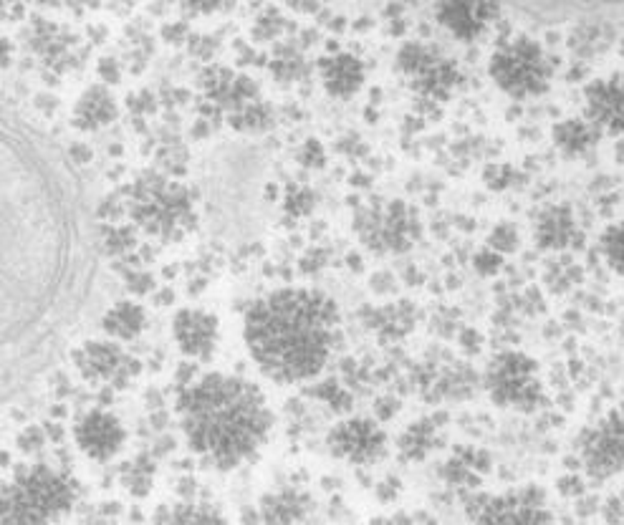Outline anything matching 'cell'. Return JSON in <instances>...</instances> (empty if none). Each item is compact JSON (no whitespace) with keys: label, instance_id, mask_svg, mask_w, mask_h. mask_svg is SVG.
<instances>
[{"label":"cell","instance_id":"cell-1","mask_svg":"<svg viewBox=\"0 0 624 525\" xmlns=\"http://www.w3.org/2000/svg\"><path fill=\"white\" fill-rule=\"evenodd\" d=\"M339 339V308L314 288H278L243 319V341L263 377L276 384L314 379Z\"/></svg>","mask_w":624,"mask_h":525},{"label":"cell","instance_id":"cell-2","mask_svg":"<svg viewBox=\"0 0 624 525\" xmlns=\"http://www.w3.org/2000/svg\"><path fill=\"white\" fill-rule=\"evenodd\" d=\"M177 414L190 450L215 470L256 457L273 427L263 389L238 374L213 372L182 387Z\"/></svg>","mask_w":624,"mask_h":525},{"label":"cell","instance_id":"cell-3","mask_svg":"<svg viewBox=\"0 0 624 525\" xmlns=\"http://www.w3.org/2000/svg\"><path fill=\"white\" fill-rule=\"evenodd\" d=\"M79 498V485L69 472L48 465L18 467L16 478L3 488L0 520L16 523H56L66 518Z\"/></svg>","mask_w":624,"mask_h":525},{"label":"cell","instance_id":"cell-4","mask_svg":"<svg viewBox=\"0 0 624 525\" xmlns=\"http://www.w3.org/2000/svg\"><path fill=\"white\" fill-rule=\"evenodd\" d=\"M124 197H127V213L150 235L167 240L180 238L195 223L192 200L185 187L175 185L157 172L139 175Z\"/></svg>","mask_w":624,"mask_h":525},{"label":"cell","instance_id":"cell-5","mask_svg":"<svg viewBox=\"0 0 624 525\" xmlns=\"http://www.w3.org/2000/svg\"><path fill=\"white\" fill-rule=\"evenodd\" d=\"M491 79L503 94L513 99H534L551 84V59L544 48L526 36L508 38L491 56Z\"/></svg>","mask_w":624,"mask_h":525},{"label":"cell","instance_id":"cell-6","mask_svg":"<svg viewBox=\"0 0 624 525\" xmlns=\"http://www.w3.org/2000/svg\"><path fill=\"white\" fill-rule=\"evenodd\" d=\"M488 397L493 404L516 412H534L544 402V384H541L539 361L523 351H501L493 356L483 374Z\"/></svg>","mask_w":624,"mask_h":525},{"label":"cell","instance_id":"cell-7","mask_svg":"<svg viewBox=\"0 0 624 525\" xmlns=\"http://www.w3.org/2000/svg\"><path fill=\"white\" fill-rule=\"evenodd\" d=\"M357 233L374 253H402L417 240L420 223L402 200H377L357 213Z\"/></svg>","mask_w":624,"mask_h":525},{"label":"cell","instance_id":"cell-8","mask_svg":"<svg viewBox=\"0 0 624 525\" xmlns=\"http://www.w3.org/2000/svg\"><path fill=\"white\" fill-rule=\"evenodd\" d=\"M579 462L594 480H612L624 472V407L609 409L576 442Z\"/></svg>","mask_w":624,"mask_h":525},{"label":"cell","instance_id":"cell-9","mask_svg":"<svg viewBox=\"0 0 624 525\" xmlns=\"http://www.w3.org/2000/svg\"><path fill=\"white\" fill-rule=\"evenodd\" d=\"M397 64L412 79L415 89L430 99H445L458 86V66L450 59L440 56L432 46L425 43H407L402 46Z\"/></svg>","mask_w":624,"mask_h":525},{"label":"cell","instance_id":"cell-10","mask_svg":"<svg viewBox=\"0 0 624 525\" xmlns=\"http://www.w3.org/2000/svg\"><path fill=\"white\" fill-rule=\"evenodd\" d=\"M468 518L480 523H546L554 515L546 510L544 490L528 485L496 498L483 495L473 500L468 503Z\"/></svg>","mask_w":624,"mask_h":525},{"label":"cell","instance_id":"cell-11","mask_svg":"<svg viewBox=\"0 0 624 525\" xmlns=\"http://www.w3.org/2000/svg\"><path fill=\"white\" fill-rule=\"evenodd\" d=\"M326 445H329L331 455L339 460L352 462L357 467H369L382 460L387 452V435L374 419L349 417L331 427L326 435Z\"/></svg>","mask_w":624,"mask_h":525},{"label":"cell","instance_id":"cell-12","mask_svg":"<svg viewBox=\"0 0 624 525\" xmlns=\"http://www.w3.org/2000/svg\"><path fill=\"white\" fill-rule=\"evenodd\" d=\"M76 369L91 384H112L114 389H127L139 374V361L122 351L114 341H86L74 354Z\"/></svg>","mask_w":624,"mask_h":525},{"label":"cell","instance_id":"cell-13","mask_svg":"<svg viewBox=\"0 0 624 525\" xmlns=\"http://www.w3.org/2000/svg\"><path fill=\"white\" fill-rule=\"evenodd\" d=\"M76 447L84 452L89 460L109 462L122 452L127 442V430L107 409H89L81 414L74 425Z\"/></svg>","mask_w":624,"mask_h":525},{"label":"cell","instance_id":"cell-14","mask_svg":"<svg viewBox=\"0 0 624 525\" xmlns=\"http://www.w3.org/2000/svg\"><path fill=\"white\" fill-rule=\"evenodd\" d=\"M220 324L215 313L203 308H182L172 319V339L187 359H210L218 349Z\"/></svg>","mask_w":624,"mask_h":525},{"label":"cell","instance_id":"cell-15","mask_svg":"<svg viewBox=\"0 0 624 525\" xmlns=\"http://www.w3.org/2000/svg\"><path fill=\"white\" fill-rule=\"evenodd\" d=\"M587 119L602 132L624 134V71L592 81L584 91Z\"/></svg>","mask_w":624,"mask_h":525},{"label":"cell","instance_id":"cell-16","mask_svg":"<svg viewBox=\"0 0 624 525\" xmlns=\"http://www.w3.org/2000/svg\"><path fill=\"white\" fill-rule=\"evenodd\" d=\"M438 21L460 41H475L498 13L496 0H438Z\"/></svg>","mask_w":624,"mask_h":525},{"label":"cell","instance_id":"cell-17","mask_svg":"<svg viewBox=\"0 0 624 525\" xmlns=\"http://www.w3.org/2000/svg\"><path fill=\"white\" fill-rule=\"evenodd\" d=\"M319 71L326 94H331L334 99H349L364 84L362 61L354 54H344V51H336V54L321 59Z\"/></svg>","mask_w":624,"mask_h":525},{"label":"cell","instance_id":"cell-18","mask_svg":"<svg viewBox=\"0 0 624 525\" xmlns=\"http://www.w3.org/2000/svg\"><path fill=\"white\" fill-rule=\"evenodd\" d=\"M579 235V228H576V218L566 205H551L546 207L544 213L539 215L534 228V238L539 243V248L544 250H559L569 248L571 243Z\"/></svg>","mask_w":624,"mask_h":525},{"label":"cell","instance_id":"cell-19","mask_svg":"<svg viewBox=\"0 0 624 525\" xmlns=\"http://www.w3.org/2000/svg\"><path fill=\"white\" fill-rule=\"evenodd\" d=\"M311 510H314L311 495L301 493L296 488L268 493L258 503L261 523H304V520H309Z\"/></svg>","mask_w":624,"mask_h":525},{"label":"cell","instance_id":"cell-20","mask_svg":"<svg viewBox=\"0 0 624 525\" xmlns=\"http://www.w3.org/2000/svg\"><path fill=\"white\" fill-rule=\"evenodd\" d=\"M117 101L107 86H89L74 107V124L84 132H99L117 119Z\"/></svg>","mask_w":624,"mask_h":525},{"label":"cell","instance_id":"cell-21","mask_svg":"<svg viewBox=\"0 0 624 525\" xmlns=\"http://www.w3.org/2000/svg\"><path fill=\"white\" fill-rule=\"evenodd\" d=\"M491 470V457L475 447H458L453 455L445 460L443 478L450 485H463V488H475L480 478Z\"/></svg>","mask_w":624,"mask_h":525},{"label":"cell","instance_id":"cell-22","mask_svg":"<svg viewBox=\"0 0 624 525\" xmlns=\"http://www.w3.org/2000/svg\"><path fill=\"white\" fill-rule=\"evenodd\" d=\"M147 329V311L134 301H117L102 316V331L114 341H134Z\"/></svg>","mask_w":624,"mask_h":525},{"label":"cell","instance_id":"cell-23","mask_svg":"<svg viewBox=\"0 0 624 525\" xmlns=\"http://www.w3.org/2000/svg\"><path fill=\"white\" fill-rule=\"evenodd\" d=\"M445 417H422L417 422H412L400 437V455L402 460L410 462H422L430 455L440 442V422Z\"/></svg>","mask_w":624,"mask_h":525},{"label":"cell","instance_id":"cell-24","mask_svg":"<svg viewBox=\"0 0 624 525\" xmlns=\"http://www.w3.org/2000/svg\"><path fill=\"white\" fill-rule=\"evenodd\" d=\"M599 132L589 119H561L554 127V144L566 154V157H582L597 144Z\"/></svg>","mask_w":624,"mask_h":525},{"label":"cell","instance_id":"cell-25","mask_svg":"<svg viewBox=\"0 0 624 525\" xmlns=\"http://www.w3.org/2000/svg\"><path fill=\"white\" fill-rule=\"evenodd\" d=\"M157 465L150 455H137L129 462H124L122 470H119V483L127 490L132 498L142 500L152 493V485H155Z\"/></svg>","mask_w":624,"mask_h":525},{"label":"cell","instance_id":"cell-26","mask_svg":"<svg viewBox=\"0 0 624 525\" xmlns=\"http://www.w3.org/2000/svg\"><path fill=\"white\" fill-rule=\"evenodd\" d=\"M412 324H415V311L407 301L395 303L392 308H382V311H374L372 326L382 341H397L402 336H407L412 331Z\"/></svg>","mask_w":624,"mask_h":525},{"label":"cell","instance_id":"cell-27","mask_svg":"<svg viewBox=\"0 0 624 525\" xmlns=\"http://www.w3.org/2000/svg\"><path fill=\"white\" fill-rule=\"evenodd\" d=\"M152 520L155 523H223V515L213 505L182 498V503L172 505V508L160 505V510H157Z\"/></svg>","mask_w":624,"mask_h":525},{"label":"cell","instance_id":"cell-28","mask_svg":"<svg viewBox=\"0 0 624 525\" xmlns=\"http://www.w3.org/2000/svg\"><path fill=\"white\" fill-rule=\"evenodd\" d=\"M230 127L238 129V132H263L266 127H271V109L258 99L248 101L243 107L233 109Z\"/></svg>","mask_w":624,"mask_h":525},{"label":"cell","instance_id":"cell-29","mask_svg":"<svg viewBox=\"0 0 624 525\" xmlns=\"http://www.w3.org/2000/svg\"><path fill=\"white\" fill-rule=\"evenodd\" d=\"M306 394H309V397H314V399H319L321 404H326V407H329L331 412H336V414L349 412V409H352V404H354L352 392H349V389L344 387L339 379H324V382H319L316 387H311Z\"/></svg>","mask_w":624,"mask_h":525},{"label":"cell","instance_id":"cell-30","mask_svg":"<svg viewBox=\"0 0 624 525\" xmlns=\"http://www.w3.org/2000/svg\"><path fill=\"white\" fill-rule=\"evenodd\" d=\"M271 71L276 79L296 81V79H301V76H306V71L309 69H306V61H304V56H301L299 48L281 46V48H276V54H273Z\"/></svg>","mask_w":624,"mask_h":525},{"label":"cell","instance_id":"cell-31","mask_svg":"<svg viewBox=\"0 0 624 525\" xmlns=\"http://www.w3.org/2000/svg\"><path fill=\"white\" fill-rule=\"evenodd\" d=\"M599 253L614 273L624 276V223L609 225L599 238Z\"/></svg>","mask_w":624,"mask_h":525},{"label":"cell","instance_id":"cell-32","mask_svg":"<svg viewBox=\"0 0 624 525\" xmlns=\"http://www.w3.org/2000/svg\"><path fill=\"white\" fill-rule=\"evenodd\" d=\"M314 200L316 197L311 190L291 185L286 190V197H283V210H286L291 218H306V215L314 210Z\"/></svg>","mask_w":624,"mask_h":525},{"label":"cell","instance_id":"cell-33","mask_svg":"<svg viewBox=\"0 0 624 525\" xmlns=\"http://www.w3.org/2000/svg\"><path fill=\"white\" fill-rule=\"evenodd\" d=\"M134 243H137L134 230L127 228V225H112V228H107V233H104V248L112 255L129 253V250L134 248Z\"/></svg>","mask_w":624,"mask_h":525},{"label":"cell","instance_id":"cell-34","mask_svg":"<svg viewBox=\"0 0 624 525\" xmlns=\"http://www.w3.org/2000/svg\"><path fill=\"white\" fill-rule=\"evenodd\" d=\"M488 248L498 250V253H513L518 248V230L511 223H498L488 235Z\"/></svg>","mask_w":624,"mask_h":525},{"label":"cell","instance_id":"cell-35","mask_svg":"<svg viewBox=\"0 0 624 525\" xmlns=\"http://www.w3.org/2000/svg\"><path fill=\"white\" fill-rule=\"evenodd\" d=\"M281 31H283V16L278 11H273V8H268V11H263L261 16H258L253 36H256L258 41H273Z\"/></svg>","mask_w":624,"mask_h":525},{"label":"cell","instance_id":"cell-36","mask_svg":"<svg viewBox=\"0 0 624 525\" xmlns=\"http://www.w3.org/2000/svg\"><path fill=\"white\" fill-rule=\"evenodd\" d=\"M46 442H48L46 427L28 425L26 430H21L16 445H18V450L23 452V455H36V452L43 450V445H46Z\"/></svg>","mask_w":624,"mask_h":525},{"label":"cell","instance_id":"cell-37","mask_svg":"<svg viewBox=\"0 0 624 525\" xmlns=\"http://www.w3.org/2000/svg\"><path fill=\"white\" fill-rule=\"evenodd\" d=\"M299 162L309 170H321L326 165V149L319 139H306L304 147L299 149Z\"/></svg>","mask_w":624,"mask_h":525},{"label":"cell","instance_id":"cell-38","mask_svg":"<svg viewBox=\"0 0 624 525\" xmlns=\"http://www.w3.org/2000/svg\"><path fill=\"white\" fill-rule=\"evenodd\" d=\"M501 263H503L501 253L493 248L480 250V253L473 258V266L480 276H496V273L501 271Z\"/></svg>","mask_w":624,"mask_h":525},{"label":"cell","instance_id":"cell-39","mask_svg":"<svg viewBox=\"0 0 624 525\" xmlns=\"http://www.w3.org/2000/svg\"><path fill=\"white\" fill-rule=\"evenodd\" d=\"M124 286H127L129 293L134 296H147V293L155 291V278L147 271H129L124 276Z\"/></svg>","mask_w":624,"mask_h":525},{"label":"cell","instance_id":"cell-40","mask_svg":"<svg viewBox=\"0 0 624 525\" xmlns=\"http://www.w3.org/2000/svg\"><path fill=\"white\" fill-rule=\"evenodd\" d=\"M400 493H402V483H400V478H395V475L384 478L382 483L377 485V498L382 500V503H395V500L400 498Z\"/></svg>","mask_w":624,"mask_h":525},{"label":"cell","instance_id":"cell-41","mask_svg":"<svg viewBox=\"0 0 624 525\" xmlns=\"http://www.w3.org/2000/svg\"><path fill=\"white\" fill-rule=\"evenodd\" d=\"M511 177H513V172L508 170L506 165H493L491 170L486 172L488 187H493V190H503V187H508Z\"/></svg>","mask_w":624,"mask_h":525},{"label":"cell","instance_id":"cell-42","mask_svg":"<svg viewBox=\"0 0 624 525\" xmlns=\"http://www.w3.org/2000/svg\"><path fill=\"white\" fill-rule=\"evenodd\" d=\"M374 412H377V417L382 419V422H387V419H392L397 412H400V399L379 397L377 404H374Z\"/></svg>","mask_w":624,"mask_h":525},{"label":"cell","instance_id":"cell-43","mask_svg":"<svg viewBox=\"0 0 624 525\" xmlns=\"http://www.w3.org/2000/svg\"><path fill=\"white\" fill-rule=\"evenodd\" d=\"M369 288H372L374 293H379V296L392 293L395 291V278H392L390 271H379V273H374L372 281H369Z\"/></svg>","mask_w":624,"mask_h":525},{"label":"cell","instance_id":"cell-44","mask_svg":"<svg viewBox=\"0 0 624 525\" xmlns=\"http://www.w3.org/2000/svg\"><path fill=\"white\" fill-rule=\"evenodd\" d=\"M235 0H190V6L195 13H218L233 6Z\"/></svg>","mask_w":624,"mask_h":525},{"label":"cell","instance_id":"cell-45","mask_svg":"<svg viewBox=\"0 0 624 525\" xmlns=\"http://www.w3.org/2000/svg\"><path fill=\"white\" fill-rule=\"evenodd\" d=\"M195 377H198V366L192 364V361H182V364L177 366L175 384L182 389V387H187V384L195 382Z\"/></svg>","mask_w":624,"mask_h":525},{"label":"cell","instance_id":"cell-46","mask_svg":"<svg viewBox=\"0 0 624 525\" xmlns=\"http://www.w3.org/2000/svg\"><path fill=\"white\" fill-rule=\"evenodd\" d=\"M324 263H326V253L324 250L314 248V250H309V253H306L304 263H301V271L316 273V271H321V268H324Z\"/></svg>","mask_w":624,"mask_h":525},{"label":"cell","instance_id":"cell-47","mask_svg":"<svg viewBox=\"0 0 624 525\" xmlns=\"http://www.w3.org/2000/svg\"><path fill=\"white\" fill-rule=\"evenodd\" d=\"M99 76H102L107 84H117L119 81V64L114 59H102L99 61Z\"/></svg>","mask_w":624,"mask_h":525},{"label":"cell","instance_id":"cell-48","mask_svg":"<svg viewBox=\"0 0 624 525\" xmlns=\"http://www.w3.org/2000/svg\"><path fill=\"white\" fill-rule=\"evenodd\" d=\"M69 160L74 162V165H89L91 162V149L86 147L84 142H76L69 147Z\"/></svg>","mask_w":624,"mask_h":525},{"label":"cell","instance_id":"cell-49","mask_svg":"<svg viewBox=\"0 0 624 525\" xmlns=\"http://www.w3.org/2000/svg\"><path fill=\"white\" fill-rule=\"evenodd\" d=\"M582 480L571 475V478H561L559 480V493L561 495H582Z\"/></svg>","mask_w":624,"mask_h":525},{"label":"cell","instance_id":"cell-50","mask_svg":"<svg viewBox=\"0 0 624 525\" xmlns=\"http://www.w3.org/2000/svg\"><path fill=\"white\" fill-rule=\"evenodd\" d=\"M283 3L299 13H314L319 8V0H283Z\"/></svg>","mask_w":624,"mask_h":525},{"label":"cell","instance_id":"cell-51","mask_svg":"<svg viewBox=\"0 0 624 525\" xmlns=\"http://www.w3.org/2000/svg\"><path fill=\"white\" fill-rule=\"evenodd\" d=\"M185 33H187V28L182 26V23H167L165 26V38L170 43H180L182 38H185Z\"/></svg>","mask_w":624,"mask_h":525},{"label":"cell","instance_id":"cell-52","mask_svg":"<svg viewBox=\"0 0 624 525\" xmlns=\"http://www.w3.org/2000/svg\"><path fill=\"white\" fill-rule=\"evenodd\" d=\"M43 427H46V435L51 442H61L64 440L66 430L59 425V422H54V419H48V422H43Z\"/></svg>","mask_w":624,"mask_h":525},{"label":"cell","instance_id":"cell-53","mask_svg":"<svg viewBox=\"0 0 624 525\" xmlns=\"http://www.w3.org/2000/svg\"><path fill=\"white\" fill-rule=\"evenodd\" d=\"M177 493H180L185 500H192L195 498V493H198V483H195L192 478H182L180 485H177Z\"/></svg>","mask_w":624,"mask_h":525},{"label":"cell","instance_id":"cell-54","mask_svg":"<svg viewBox=\"0 0 624 525\" xmlns=\"http://www.w3.org/2000/svg\"><path fill=\"white\" fill-rule=\"evenodd\" d=\"M463 349L470 351V354L480 349V336L475 334V331H465V334H463Z\"/></svg>","mask_w":624,"mask_h":525},{"label":"cell","instance_id":"cell-55","mask_svg":"<svg viewBox=\"0 0 624 525\" xmlns=\"http://www.w3.org/2000/svg\"><path fill=\"white\" fill-rule=\"evenodd\" d=\"M144 402L150 404V409H160L162 407V394L155 392V389H150V392L144 394Z\"/></svg>","mask_w":624,"mask_h":525},{"label":"cell","instance_id":"cell-56","mask_svg":"<svg viewBox=\"0 0 624 525\" xmlns=\"http://www.w3.org/2000/svg\"><path fill=\"white\" fill-rule=\"evenodd\" d=\"M155 303H157V306H170V303H175V293H172L170 288H165V291H162V293H157Z\"/></svg>","mask_w":624,"mask_h":525},{"label":"cell","instance_id":"cell-57","mask_svg":"<svg viewBox=\"0 0 624 525\" xmlns=\"http://www.w3.org/2000/svg\"><path fill=\"white\" fill-rule=\"evenodd\" d=\"M11 59H13L11 41H8V38H3V69H6V66H11Z\"/></svg>","mask_w":624,"mask_h":525},{"label":"cell","instance_id":"cell-58","mask_svg":"<svg viewBox=\"0 0 624 525\" xmlns=\"http://www.w3.org/2000/svg\"><path fill=\"white\" fill-rule=\"evenodd\" d=\"M102 513H104V518H114V515L122 513V505H119V503H107L102 508Z\"/></svg>","mask_w":624,"mask_h":525},{"label":"cell","instance_id":"cell-59","mask_svg":"<svg viewBox=\"0 0 624 525\" xmlns=\"http://www.w3.org/2000/svg\"><path fill=\"white\" fill-rule=\"evenodd\" d=\"M167 414L165 412H160V414H152V427H155V430H165V425H167Z\"/></svg>","mask_w":624,"mask_h":525},{"label":"cell","instance_id":"cell-60","mask_svg":"<svg viewBox=\"0 0 624 525\" xmlns=\"http://www.w3.org/2000/svg\"><path fill=\"white\" fill-rule=\"evenodd\" d=\"M175 450V440H172V437H165V440H160V447H157V452H160V455H165V452H172Z\"/></svg>","mask_w":624,"mask_h":525},{"label":"cell","instance_id":"cell-61","mask_svg":"<svg viewBox=\"0 0 624 525\" xmlns=\"http://www.w3.org/2000/svg\"><path fill=\"white\" fill-rule=\"evenodd\" d=\"M347 263L352 266V271H357V273L362 271V258H359V255H349Z\"/></svg>","mask_w":624,"mask_h":525},{"label":"cell","instance_id":"cell-62","mask_svg":"<svg viewBox=\"0 0 624 525\" xmlns=\"http://www.w3.org/2000/svg\"><path fill=\"white\" fill-rule=\"evenodd\" d=\"M0 462H3V467H11V455H8L6 450H3V455H0Z\"/></svg>","mask_w":624,"mask_h":525},{"label":"cell","instance_id":"cell-63","mask_svg":"<svg viewBox=\"0 0 624 525\" xmlns=\"http://www.w3.org/2000/svg\"><path fill=\"white\" fill-rule=\"evenodd\" d=\"M51 414H54V417H66V407H54Z\"/></svg>","mask_w":624,"mask_h":525}]
</instances>
